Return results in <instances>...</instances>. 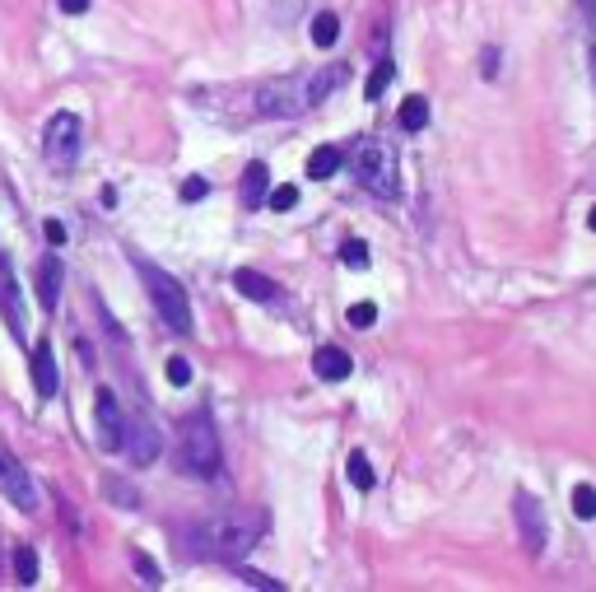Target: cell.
<instances>
[{
    "label": "cell",
    "instance_id": "obj_1",
    "mask_svg": "<svg viewBox=\"0 0 596 592\" xmlns=\"http://www.w3.org/2000/svg\"><path fill=\"white\" fill-rule=\"evenodd\" d=\"M201 536H205L201 551L238 564L242 555H252V546L266 536V514H257V508H238V514H224L214 527H201Z\"/></svg>",
    "mask_w": 596,
    "mask_h": 592
},
{
    "label": "cell",
    "instance_id": "obj_2",
    "mask_svg": "<svg viewBox=\"0 0 596 592\" xmlns=\"http://www.w3.org/2000/svg\"><path fill=\"white\" fill-rule=\"evenodd\" d=\"M140 280H145V289H149V304H154V313L168 322V327L177 332V336H186L192 332V299H186V289L164 271V266H154V261H140Z\"/></svg>",
    "mask_w": 596,
    "mask_h": 592
},
{
    "label": "cell",
    "instance_id": "obj_3",
    "mask_svg": "<svg viewBox=\"0 0 596 592\" xmlns=\"http://www.w3.org/2000/svg\"><path fill=\"white\" fill-rule=\"evenodd\" d=\"M182 471L192 476H214L220 471V434L205 411L182 420Z\"/></svg>",
    "mask_w": 596,
    "mask_h": 592
},
{
    "label": "cell",
    "instance_id": "obj_4",
    "mask_svg": "<svg viewBox=\"0 0 596 592\" xmlns=\"http://www.w3.org/2000/svg\"><path fill=\"white\" fill-rule=\"evenodd\" d=\"M355 173H359V182H364V192L383 196V201L401 196V164H396V154H392L383 141H368V145L355 154Z\"/></svg>",
    "mask_w": 596,
    "mask_h": 592
},
{
    "label": "cell",
    "instance_id": "obj_5",
    "mask_svg": "<svg viewBox=\"0 0 596 592\" xmlns=\"http://www.w3.org/2000/svg\"><path fill=\"white\" fill-rule=\"evenodd\" d=\"M79 145H85V122H79L75 113L47 117V126H42V154H47L51 168H70L79 159Z\"/></svg>",
    "mask_w": 596,
    "mask_h": 592
},
{
    "label": "cell",
    "instance_id": "obj_6",
    "mask_svg": "<svg viewBox=\"0 0 596 592\" xmlns=\"http://www.w3.org/2000/svg\"><path fill=\"white\" fill-rule=\"evenodd\" d=\"M303 107H308V85L303 79H270V85L257 89V113L270 117V122L298 117Z\"/></svg>",
    "mask_w": 596,
    "mask_h": 592
},
{
    "label": "cell",
    "instance_id": "obj_7",
    "mask_svg": "<svg viewBox=\"0 0 596 592\" xmlns=\"http://www.w3.org/2000/svg\"><path fill=\"white\" fill-rule=\"evenodd\" d=\"M94 424H98V448L103 452H122L126 411H122V401L113 396V387H98L94 392Z\"/></svg>",
    "mask_w": 596,
    "mask_h": 592
},
{
    "label": "cell",
    "instance_id": "obj_8",
    "mask_svg": "<svg viewBox=\"0 0 596 592\" xmlns=\"http://www.w3.org/2000/svg\"><path fill=\"white\" fill-rule=\"evenodd\" d=\"M0 495H5L14 508H23V514H33L38 508V486H33V476L19 467V457L0 448Z\"/></svg>",
    "mask_w": 596,
    "mask_h": 592
},
{
    "label": "cell",
    "instance_id": "obj_9",
    "mask_svg": "<svg viewBox=\"0 0 596 592\" xmlns=\"http://www.w3.org/2000/svg\"><path fill=\"white\" fill-rule=\"evenodd\" d=\"M122 452L131 457L135 467H154L158 452H164V439L158 429L145 420V415H126V439H122Z\"/></svg>",
    "mask_w": 596,
    "mask_h": 592
},
{
    "label": "cell",
    "instance_id": "obj_10",
    "mask_svg": "<svg viewBox=\"0 0 596 592\" xmlns=\"http://www.w3.org/2000/svg\"><path fill=\"white\" fill-rule=\"evenodd\" d=\"M0 317L14 336H23V294H19V280L10 271V257H0Z\"/></svg>",
    "mask_w": 596,
    "mask_h": 592
},
{
    "label": "cell",
    "instance_id": "obj_11",
    "mask_svg": "<svg viewBox=\"0 0 596 592\" xmlns=\"http://www.w3.org/2000/svg\"><path fill=\"white\" fill-rule=\"evenodd\" d=\"M512 508H518V527H522V542H527V551L531 555H540L546 551V518H540V504H536V495H518L512 499Z\"/></svg>",
    "mask_w": 596,
    "mask_h": 592
},
{
    "label": "cell",
    "instance_id": "obj_12",
    "mask_svg": "<svg viewBox=\"0 0 596 592\" xmlns=\"http://www.w3.org/2000/svg\"><path fill=\"white\" fill-rule=\"evenodd\" d=\"M33 387H38V396H57V387H61V373H57V350H51V341H47V336L33 345Z\"/></svg>",
    "mask_w": 596,
    "mask_h": 592
},
{
    "label": "cell",
    "instance_id": "obj_13",
    "mask_svg": "<svg viewBox=\"0 0 596 592\" xmlns=\"http://www.w3.org/2000/svg\"><path fill=\"white\" fill-rule=\"evenodd\" d=\"M312 373H317L321 383H345L349 373H355V360H349L340 345H321L317 355H312Z\"/></svg>",
    "mask_w": 596,
    "mask_h": 592
},
{
    "label": "cell",
    "instance_id": "obj_14",
    "mask_svg": "<svg viewBox=\"0 0 596 592\" xmlns=\"http://www.w3.org/2000/svg\"><path fill=\"white\" fill-rule=\"evenodd\" d=\"M233 285H238V294H248V299H257V304H275L280 299V285L270 276H261V271H252V266H238Z\"/></svg>",
    "mask_w": 596,
    "mask_h": 592
},
{
    "label": "cell",
    "instance_id": "obj_15",
    "mask_svg": "<svg viewBox=\"0 0 596 592\" xmlns=\"http://www.w3.org/2000/svg\"><path fill=\"white\" fill-rule=\"evenodd\" d=\"M61 285H66V271L57 257H42L38 261V304L42 308H57L61 304Z\"/></svg>",
    "mask_w": 596,
    "mask_h": 592
},
{
    "label": "cell",
    "instance_id": "obj_16",
    "mask_svg": "<svg viewBox=\"0 0 596 592\" xmlns=\"http://www.w3.org/2000/svg\"><path fill=\"white\" fill-rule=\"evenodd\" d=\"M266 196H270V168L261 164V159H252V164L242 168V205L257 210Z\"/></svg>",
    "mask_w": 596,
    "mask_h": 592
},
{
    "label": "cell",
    "instance_id": "obj_17",
    "mask_svg": "<svg viewBox=\"0 0 596 592\" xmlns=\"http://www.w3.org/2000/svg\"><path fill=\"white\" fill-rule=\"evenodd\" d=\"M345 75H349V70H345L340 61H336V66H321V70L308 79V107L327 103V98H331V89H340V85H345Z\"/></svg>",
    "mask_w": 596,
    "mask_h": 592
},
{
    "label": "cell",
    "instance_id": "obj_18",
    "mask_svg": "<svg viewBox=\"0 0 596 592\" xmlns=\"http://www.w3.org/2000/svg\"><path fill=\"white\" fill-rule=\"evenodd\" d=\"M340 164H345V154H340L336 145H317V150L308 154V178H312V182H327V178L340 173Z\"/></svg>",
    "mask_w": 596,
    "mask_h": 592
},
{
    "label": "cell",
    "instance_id": "obj_19",
    "mask_svg": "<svg viewBox=\"0 0 596 592\" xmlns=\"http://www.w3.org/2000/svg\"><path fill=\"white\" fill-rule=\"evenodd\" d=\"M396 122H401V131H424L429 126V98L424 94H411V98L401 103Z\"/></svg>",
    "mask_w": 596,
    "mask_h": 592
},
{
    "label": "cell",
    "instance_id": "obj_20",
    "mask_svg": "<svg viewBox=\"0 0 596 592\" xmlns=\"http://www.w3.org/2000/svg\"><path fill=\"white\" fill-rule=\"evenodd\" d=\"M392 79H396V61H392V57H383V61L373 66V75L364 79V98H368V103H377V98L387 94V85H392Z\"/></svg>",
    "mask_w": 596,
    "mask_h": 592
},
{
    "label": "cell",
    "instance_id": "obj_21",
    "mask_svg": "<svg viewBox=\"0 0 596 592\" xmlns=\"http://www.w3.org/2000/svg\"><path fill=\"white\" fill-rule=\"evenodd\" d=\"M345 476H349V486H355V490H373V462H368V457L364 452H349V462H345Z\"/></svg>",
    "mask_w": 596,
    "mask_h": 592
},
{
    "label": "cell",
    "instance_id": "obj_22",
    "mask_svg": "<svg viewBox=\"0 0 596 592\" xmlns=\"http://www.w3.org/2000/svg\"><path fill=\"white\" fill-rule=\"evenodd\" d=\"M336 38H340V19H336L331 10H321V14L312 19V42H317V47H336Z\"/></svg>",
    "mask_w": 596,
    "mask_h": 592
},
{
    "label": "cell",
    "instance_id": "obj_23",
    "mask_svg": "<svg viewBox=\"0 0 596 592\" xmlns=\"http://www.w3.org/2000/svg\"><path fill=\"white\" fill-rule=\"evenodd\" d=\"M14 578L29 587V583H38V551L33 546H19L14 551Z\"/></svg>",
    "mask_w": 596,
    "mask_h": 592
},
{
    "label": "cell",
    "instance_id": "obj_24",
    "mask_svg": "<svg viewBox=\"0 0 596 592\" xmlns=\"http://www.w3.org/2000/svg\"><path fill=\"white\" fill-rule=\"evenodd\" d=\"M266 205H270V210H280V214H289V210L298 205V187H293V182H280V187H270Z\"/></svg>",
    "mask_w": 596,
    "mask_h": 592
},
{
    "label": "cell",
    "instance_id": "obj_25",
    "mask_svg": "<svg viewBox=\"0 0 596 592\" xmlns=\"http://www.w3.org/2000/svg\"><path fill=\"white\" fill-rule=\"evenodd\" d=\"M573 518H582V523L596 518V490L591 486H578L573 490Z\"/></svg>",
    "mask_w": 596,
    "mask_h": 592
},
{
    "label": "cell",
    "instance_id": "obj_26",
    "mask_svg": "<svg viewBox=\"0 0 596 592\" xmlns=\"http://www.w3.org/2000/svg\"><path fill=\"white\" fill-rule=\"evenodd\" d=\"M340 261L355 266V271H364V266H368V243H364V238H349V243L340 248Z\"/></svg>",
    "mask_w": 596,
    "mask_h": 592
},
{
    "label": "cell",
    "instance_id": "obj_27",
    "mask_svg": "<svg viewBox=\"0 0 596 592\" xmlns=\"http://www.w3.org/2000/svg\"><path fill=\"white\" fill-rule=\"evenodd\" d=\"M345 322H349V327H359V332L373 327V322H377V304H368V299H364V304H349Z\"/></svg>",
    "mask_w": 596,
    "mask_h": 592
},
{
    "label": "cell",
    "instance_id": "obj_28",
    "mask_svg": "<svg viewBox=\"0 0 596 592\" xmlns=\"http://www.w3.org/2000/svg\"><path fill=\"white\" fill-rule=\"evenodd\" d=\"M107 499H113V504H122V508H135V504H140V495H135L131 486H126V480H107Z\"/></svg>",
    "mask_w": 596,
    "mask_h": 592
},
{
    "label": "cell",
    "instance_id": "obj_29",
    "mask_svg": "<svg viewBox=\"0 0 596 592\" xmlns=\"http://www.w3.org/2000/svg\"><path fill=\"white\" fill-rule=\"evenodd\" d=\"M168 383H173V387H186V383H192V364H186L182 355L168 360Z\"/></svg>",
    "mask_w": 596,
    "mask_h": 592
},
{
    "label": "cell",
    "instance_id": "obj_30",
    "mask_svg": "<svg viewBox=\"0 0 596 592\" xmlns=\"http://www.w3.org/2000/svg\"><path fill=\"white\" fill-rule=\"evenodd\" d=\"M205 196H210V182H205V178H186V182H182V201L196 205V201H205Z\"/></svg>",
    "mask_w": 596,
    "mask_h": 592
},
{
    "label": "cell",
    "instance_id": "obj_31",
    "mask_svg": "<svg viewBox=\"0 0 596 592\" xmlns=\"http://www.w3.org/2000/svg\"><path fill=\"white\" fill-rule=\"evenodd\" d=\"M135 574H140L145 583H158V578H164V574H158V569H154V560H149L145 551H135Z\"/></svg>",
    "mask_w": 596,
    "mask_h": 592
},
{
    "label": "cell",
    "instance_id": "obj_32",
    "mask_svg": "<svg viewBox=\"0 0 596 592\" xmlns=\"http://www.w3.org/2000/svg\"><path fill=\"white\" fill-rule=\"evenodd\" d=\"M233 569H238L242 578H248L252 587H270V592H280V583H275V578H266V574H257V569H242V564H233Z\"/></svg>",
    "mask_w": 596,
    "mask_h": 592
},
{
    "label": "cell",
    "instance_id": "obj_33",
    "mask_svg": "<svg viewBox=\"0 0 596 592\" xmlns=\"http://www.w3.org/2000/svg\"><path fill=\"white\" fill-rule=\"evenodd\" d=\"M42 233H47V243H51V248H61V243H66V224H61V220H47Z\"/></svg>",
    "mask_w": 596,
    "mask_h": 592
},
{
    "label": "cell",
    "instance_id": "obj_34",
    "mask_svg": "<svg viewBox=\"0 0 596 592\" xmlns=\"http://www.w3.org/2000/svg\"><path fill=\"white\" fill-rule=\"evenodd\" d=\"M89 5H94V0H61V10H66V14H85Z\"/></svg>",
    "mask_w": 596,
    "mask_h": 592
},
{
    "label": "cell",
    "instance_id": "obj_35",
    "mask_svg": "<svg viewBox=\"0 0 596 592\" xmlns=\"http://www.w3.org/2000/svg\"><path fill=\"white\" fill-rule=\"evenodd\" d=\"M587 224H591V229H596V205H591V214H587Z\"/></svg>",
    "mask_w": 596,
    "mask_h": 592
},
{
    "label": "cell",
    "instance_id": "obj_36",
    "mask_svg": "<svg viewBox=\"0 0 596 592\" xmlns=\"http://www.w3.org/2000/svg\"><path fill=\"white\" fill-rule=\"evenodd\" d=\"M591 66H596V57H591Z\"/></svg>",
    "mask_w": 596,
    "mask_h": 592
}]
</instances>
